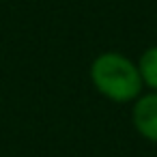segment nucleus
I'll return each instance as SVG.
<instances>
[{
    "label": "nucleus",
    "instance_id": "1",
    "mask_svg": "<svg viewBox=\"0 0 157 157\" xmlns=\"http://www.w3.org/2000/svg\"><path fill=\"white\" fill-rule=\"evenodd\" d=\"M90 82L105 99L114 103L136 101L144 86L138 63L121 52L99 54L90 65Z\"/></svg>",
    "mask_w": 157,
    "mask_h": 157
},
{
    "label": "nucleus",
    "instance_id": "2",
    "mask_svg": "<svg viewBox=\"0 0 157 157\" xmlns=\"http://www.w3.org/2000/svg\"><path fill=\"white\" fill-rule=\"evenodd\" d=\"M131 121L142 138L157 142V93L155 90L148 95H140L136 99Z\"/></svg>",
    "mask_w": 157,
    "mask_h": 157
},
{
    "label": "nucleus",
    "instance_id": "3",
    "mask_svg": "<svg viewBox=\"0 0 157 157\" xmlns=\"http://www.w3.org/2000/svg\"><path fill=\"white\" fill-rule=\"evenodd\" d=\"M138 69H140V78L144 86L157 93V45H151L142 52L138 60Z\"/></svg>",
    "mask_w": 157,
    "mask_h": 157
}]
</instances>
